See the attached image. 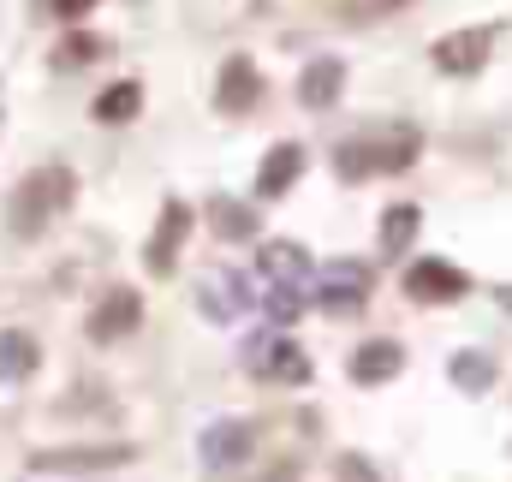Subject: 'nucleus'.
<instances>
[{
  "label": "nucleus",
  "mask_w": 512,
  "mask_h": 482,
  "mask_svg": "<svg viewBox=\"0 0 512 482\" xmlns=\"http://www.w3.org/2000/svg\"><path fill=\"white\" fill-rule=\"evenodd\" d=\"M72 197H78V179H72V167H60V161H48V167H36L18 191H12V233H42L48 221H60L66 209H72Z\"/></svg>",
  "instance_id": "nucleus-1"
},
{
  "label": "nucleus",
  "mask_w": 512,
  "mask_h": 482,
  "mask_svg": "<svg viewBox=\"0 0 512 482\" xmlns=\"http://www.w3.org/2000/svg\"><path fill=\"white\" fill-rule=\"evenodd\" d=\"M423 155V137L411 125H393V131H370V137H352L340 143V179H370V173H405L411 161Z\"/></svg>",
  "instance_id": "nucleus-2"
},
{
  "label": "nucleus",
  "mask_w": 512,
  "mask_h": 482,
  "mask_svg": "<svg viewBox=\"0 0 512 482\" xmlns=\"http://www.w3.org/2000/svg\"><path fill=\"white\" fill-rule=\"evenodd\" d=\"M137 459V447L126 441H96V447H48V453H30V477H96V471H126Z\"/></svg>",
  "instance_id": "nucleus-3"
},
{
  "label": "nucleus",
  "mask_w": 512,
  "mask_h": 482,
  "mask_svg": "<svg viewBox=\"0 0 512 482\" xmlns=\"http://www.w3.org/2000/svg\"><path fill=\"white\" fill-rule=\"evenodd\" d=\"M197 453H203L209 471H233V465H245V459L256 453V423L251 417H221V423H209L203 441H197Z\"/></svg>",
  "instance_id": "nucleus-4"
},
{
  "label": "nucleus",
  "mask_w": 512,
  "mask_h": 482,
  "mask_svg": "<svg viewBox=\"0 0 512 482\" xmlns=\"http://www.w3.org/2000/svg\"><path fill=\"white\" fill-rule=\"evenodd\" d=\"M185 233H191V209L173 197V203H161V221H155V233L143 244V262H149V274L155 280H167L173 268H179V250H185Z\"/></svg>",
  "instance_id": "nucleus-5"
},
{
  "label": "nucleus",
  "mask_w": 512,
  "mask_h": 482,
  "mask_svg": "<svg viewBox=\"0 0 512 482\" xmlns=\"http://www.w3.org/2000/svg\"><path fill=\"white\" fill-rule=\"evenodd\" d=\"M316 298H322V310H334V316L364 310V298H370V268H364V262H328Z\"/></svg>",
  "instance_id": "nucleus-6"
},
{
  "label": "nucleus",
  "mask_w": 512,
  "mask_h": 482,
  "mask_svg": "<svg viewBox=\"0 0 512 482\" xmlns=\"http://www.w3.org/2000/svg\"><path fill=\"white\" fill-rule=\"evenodd\" d=\"M405 292H411L417 304H453V298H465V292H471V280H465L453 262H441V256H423V262H411V274H405Z\"/></svg>",
  "instance_id": "nucleus-7"
},
{
  "label": "nucleus",
  "mask_w": 512,
  "mask_h": 482,
  "mask_svg": "<svg viewBox=\"0 0 512 482\" xmlns=\"http://www.w3.org/2000/svg\"><path fill=\"white\" fill-rule=\"evenodd\" d=\"M137 322H143V298L137 292H126V286H114L96 310H90V340H126V334H137Z\"/></svg>",
  "instance_id": "nucleus-8"
},
{
  "label": "nucleus",
  "mask_w": 512,
  "mask_h": 482,
  "mask_svg": "<svg viewBox=\"0 0 512 482\" xmlns=\"http://www.w3.org/2000/svg\"><path fill=\"white\" fill-rule=\"evenodd\" d=\"M489 48H495V30H453V36H441L435 48H429V60L441 66V72H477L483 60H489Z\"/></svg>",
  "instance_id": "nucleus-9"
},
{
  "label": "nucleus",
  "mask_w": 512,
  "mask_h": 482,
  "mask_svg": "<svg viewBox=\"0 0 512 482\" xmlns=\"http://www.w3.org/2000/svg\"><path fill=\"white\" fill-rule=\"evenodd\" d=\"M256 102H262V78H256V66L245 54H233L221 66V78H215V108L221 114H251Z\"/></svg>",
  "instance_id": "nucleus-10"
},
{
  "label": "nucleus",
  "mask_w": 512,
  "mask_h": 482,
  "mask_svg": "<svg viewBox=\"0 0 512 482\" xmlns=\"http://www.w3.org/2000/svg\"><path fill=\"white\" fill-rule=\"evenodd\" d=\"M298 173H304V149H298V143H274V149L262 155V167H256V197H262V203L286 197V191L298 185Z\"/></svg>",
  "instance_id": "nucleus-11"
},
{
  "label": "nucleus",
  "mask_w": 512,
  "mask_h": 482,
  "mask_svg": "<svg viewBox=\"0 0 512 482\" xmlns=\"http://www.w3.org/2000/svg\"><path fill=\"white\" fill-rule=\"evenodd\" d=\"M340 90H346V60H334V54H322V60H310L304 66V78H298V102L304 108H334L340 102Z\"/></svg>",
  "instance_id": "nucleus-12"
},
{
  "label": "nucleus",
  "mask_w": 512,
  "mask_h": 482,
  "mask_svg": "<svg viewBox=\"0 0 512 482\" xmlns=\"http://www.w3.org/2000/svg\"><path fill=\"white\" fill-rule=\"evenodd\" d=\"M399 369H405V346H399V340H370V346L352 352V381H358V387H382Z\"/></svg>",
  "instance_id": "nucleus-13"
},
{
  "label": "nucleus",
  "mask_w": 512,
  "mask_h": 482,
  "mask_svg": "<svg viewBox=\"0 0 512 482\" xmlns=\"http://www.w3.org/2000/svg\"><path fill=\"white\" fill-rule=\"evenodd\" d=\"M203 310H209L215 322L245 316V310H251V280H245V274H209V280H203Z\"/></svg>",
  "instance_id": "nucleus-14"
},
{
  "label": "nucleus",
  "mask_w": 512,
  "mask_h": 482,
  "mask_svg": "<svg viewBox=\"0 0 512 482\" xmlns=\"http://www.w3.org/2000/svg\"><path fill=\"white\" fill-rule=\"evenodd\" d=\"M256 352H268V358H262V369H268L274 381H286V387H304V381H310V358H304L292 340H262Z\"/></svg>",
  "instance_id": "nucleus-15"
},
{
  "label": "nucleus",
  "mask_w": 512,
  "mask_h": 482,
  "mask_svg": "<svg viewBox=\"0 0 512 482\" xmlns=\"http://www.w3.org/2000/svg\"><path fill=\"white\" fill-rule=\"evenodd\" d=\"M417 227H423V209L417 203H393L382 215V256H405L411 239H417Z\"/></svg>",
  "instance_id": "nucleus-16"
},
{
  "label": "nucleus",
  "mask_w": 512,
  "mask_h": 482,
  "mask_svg": "<svg viewBox=\"0 0 512 482\" xmlns=\"http://www.w3.org/2000/svg\"><path fill=\"white\" fill-rule=\"evenodd\" d=\"M36 358H42V346H36L24 328H6V334H0V381H24V375L36 369Z\"/></svg>",
  "instance_id": "nucleus-17"
},
{
  "label": "nucleus",
  "mask_w": 512,
  "mask_h": 482,
  "mask_svg": "<svg viewBox=\"0 0 512 482\" xmlns=\"http://www.w3.org/2000/svg\"><path fill=\"white\" fill-rule=\"evenodd\" d=\"M447 375H453V387H459V393H489L501 369H495L489 352H459V358L447 363Z\"/></svg>",
  "instance_id": "nucleus-18"
},
{
  "label": "nucleus",
  "mask_w": 512,
  "mask_h": 482,
  "mask_svg": "<svg viewBox=\"0 0 512 482\" xmlns=\"http://www.w3.org/2000/svg\"><path fill=\"white\" fill-rule=\"evenodd\" d=\"M137 108H143V84H108L102 96H96V120L102 125H126V120H137Z\"/></svg>",
  "instance_id": "nucleus-19"
},
{
  "label": "nucleus",
  "mask_w": 512,
  "mask_h": 482,
  "mask_svg": "<svg viewBox=\"0 0 512 482\" xmlns=\"http://www.w3.org/2000/svg\"><path fill=\"white\" fill-rule=\"evenodd\" d=\"M209 227H215L221 239H256V209L221 197V203H209Z\"/></svg>",
  "instance_id": "nucleus-20"
},
{
  "label": "nucleus",
  "mask_w": 512,
  "mask_h": 482,
  "mask_svg": "<svg viewBox=\"0 0 512 482\" xmlns=\"http://www.w3.org/2000/svg\"><path fill=\"white\" fill-rule=\"evenodd\" d=\"M262 274H268V280H274V286H292V280H298V274H304V250H298V244H262Z\"/></svg>",
  "instance_id": "nucleus-21"
},
{
  "label": "nucleus",
  "mask_w": 512,
  "mask_h": 482,
  "mask_svg": "<svg viewBox=\"0 0 512 482\" xmlns=\"http://www.w3.org/2000/svg\"><path fill=\"white\" fill-rule=\"evenodd\" d=\"M90 60H102V36H84V30H78V36H66V42L54 48V66H60V72H78V66H90Z\"/></svg>",
  "instance_id": "nucleus-22"
},
{
  "label": "nucleus",
  "mask_w": 512,
  "mask_h": 482,
  "mask_svg": "<svg viewBox=\"0 0 512 482\" xmlns=\"http://www.w3.org/2000/svg\"><path fill=\"white\" fill-rule=\"evenodd\" d=\"M262 310H268L274 322H292V316L304 310V304H298V286H274V292L262 298Z\"/></svg>",
  "instance_id": "nucleus-23"
},
{
  "label": "nucleus",
  "mask_w": 512,
  "mask_h": 482,
  "mask_svg": "<svg viewBox=\"0 0 512 482\" xmlns=\"http://www.w3.org/2000/svg\"><path fill=\"white\" fill-rule=\"evenodd\" d=\"M405 0H340V12L352 18V24H364V18H387V12H399Z\"/></svg>",
  "instance_id": "nucleus-24"
},
{
  "label": "nucleus",
  "mask_w": 512,
  "mask_h": 482,
  "mask_svg": "<svg viewBox=\"0 0 512 482\" xmlns=\"http://www.w3.org/2000/svg\"><path fill=\"white\" fill-rule=\"evenodd\" d=\"M334 477H340V482H382L364 459H358V453H340V459H334Z\"/></svg>",
  "instance_id": "nucleus-25"
},
{
  "label": "nucleus",
  "mask_w": 512,
  "mask_h": 482,
  "mask_svg": "<svg viewBox=\"0 0 512 482\" xmlns=\"http://www.w3.org/2000/svg\"><path fill=\"white\" fill-rule=\"evenodd\" d=\"M48 6H54L60 18H90V6H96V0H48Z\"/></svg>",
  "instance_id": "nucleus-26"
}]
</instances>
